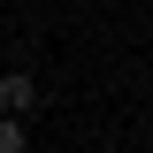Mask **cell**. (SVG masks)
I'll return each mask as SVG.
<instances>
[{"instance_id":"6da1fadb","label":"cell","mask_w":153,"mask_h":153,"mask_svg":"<svg viewBox=\"0 0 153 153\" xmlns=\"http://www.w3.org/2000/svg\"><path fill=\"white\" fill-rule=\"evenodd\" d=\"M31 107H38V84H31L23 69H8V76H0V115H16V123H23Z\"/></svg>"},{"instance_id":"7a4b0ae2","label":"cell","mask_w":153,"mask_h":153,"mask_svg":"<svg viewBox=\"0 0 153 153\" xmlns=\"http://www.w3.org/2000/svg\"><path fill=\"white\" fill-rule=\"evenodd\" d=\"M23 146H31V130H23L16 115H0V153H23Z\"/></svg>"}]
</instances>
